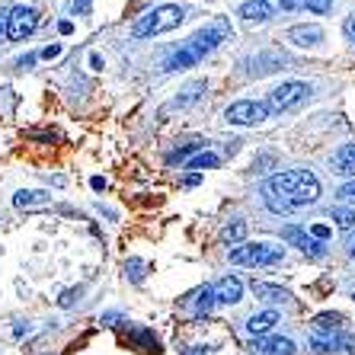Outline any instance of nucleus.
I'll return each mask as SVG.
<instances>
[{
  "label": "nucleus",
  "instance_id": "nucleus-8",
  "mask_svg": "<svg viewBox=\"0 0 355 355\" xmlns=\"http://www.w3.org/2000/svg\"><path fill=\"white\" fill-rule=\"evenodd\" d=\"M282 237L288 240V243H295V247L301 250L304 257H311V259H320L323 253H327V250H323V243H320V240H314V237H311V234H304V231H301V227H297V224H288V227L282 231Z\"/></svg>",
  "mask_w": 355,
  "mask_h": 355
},
{
  "label": "nucleus",
  "instance_id": "nucleus-34",
  "mask_svg": "<svg viewBox=\"0 0 355 355\" xmlns=\"http://www.w3.org/2000/svg\"><path fill=\"white\" fill-rule=\"evenodd\" d=\"M346 253L355 257V231H349V237H346Z\"/></svg>",
  "mask_w": 355,
  "mask_h": 355
},
{
  "label": "nucleus",
  "instance_id": "nucleus-38",
  "mask_svg": "<svg viewBox=\"0 0 355 355\" xmlns=\"http://www.w3.org/2000/svg\"><path fill=\"white\" fill-rule=\"evenodd\" d=\"M0 35H7V17L0 13Z\"/></svg>",
  "mask_w": 355,
  "mask_h": 355
},
{
  "label": "nucleus",
  "instance_id": "nucleus-18",
  "mask_svg": "<svg viewBox=\"0 0 355 355\" xmlns=\"http://www.w3.org/2000/svg\"><path fill=\"white\" fill-rule=\"evenodd\" d=\"M49 192H39V189H29V192H17V196H13V205L17 208H33V205H45V202H49Z\"/></svg>",
  "mask_w": 355,
  "mask_h": 355
},
{
  "label": "nucleus",
  "instance_id": "nucleus-7",
  "mask_svg": "<svg viewBox=\"0 0 355 355\" xmlns=\"http://www.w3.org/2000/svg\"><path fill=\"white\" fill-rule=\"evenodd\" d=\"M224 119L231 125H257L263 119H269V106L266 103H253V99H237V103L227 106Z\"/></svg>",
  "mask_w": 355,
  "mask_h": 355
},
{
  "label": "nucleus",
  "instance_id": "nucleus-17",
  "mask_svg": "<svg viewBox=\"0 0 355 355\" xmlns=\"http://www.w3.org/2000/svg\"><path fill=\"white\" fill-rule=\"evenodd\" d=\"M253 291H257L263 301H269V304H285L288 301V291L279 288V285H266V282H253Z\"/></svg>",
  "mask_w": 355,
  "mask_h": 355
},
{
  "label": "nucleus",
  "instance_id": "nucleus-12",
  "mask_svg": "<svg viewBox=\"0 0 355 355\" xmlns=\"http://www.w3.org/2000/svg\"><path fill=\"white\" fill-rule=\"evenodd\" d=\"M330 166L336 176H355V144H343L330 157Z\"/></svg>",
  "mask_w": 355,
  "mask_h": 355
},
{
  "label": "nucleus",
  "instance_id": "nucleus-20",
  "mask_svg": "<svg viewBox=\"0 0 355 355\" xmlns=\"http://www.w3.org/2000/svg\"><path fill=\"white\" fill-rule=\"evenodd\" d=\"M247 237V221H231L227 227L221 231V240L224 243H240V240Z\"/></svg>",
  "mask_w": 355,
  "mask_h": 355
},
{
  "label": "nucleus",
  "instance_id": "nucleus-23",
  "mask_svg": "<svg viewBox=\"0 0 355 355\" xmlns=\"http://www.w3.org/2000/svg\"><path fill=\"white\" fill-rule=\"evenodd\" d=\"M330 215H333V221H336L339 227H343V231H352V227H355V211H352V208L336 205V208L330 211Z\"/></svg>",
  "mask_w": 355,
  "mask_h": 355
},
{
  "label": "nucleus",
  "instance_id": "nucleus-31",
  "mask_svg": "<svg viewBox=\"0 0 355 355\" xmlns=\"http://www.w3.org/2000/svg\"><path fill=\"white\" fill-rule=\"evenodd\" d=\"M311 234H314V240H327V237H330V227H323V224H314V227H311Z\"/></svg>",
  "mask_w": 355,
  "mask_h": 355
},
{
  "label": "nucleus",
  "instance_id": "nucleus-4",
  "mask_svg": "<svg viewBox=\"0 0 355 355\" xmlns=\"http://www.w3.org/2000/svg\"><path fill=\"white\" fill-rule=\"evenodd\" d=\"M231 263H237V266H275V263H282V247H272V243H247V247L234 250Z\"/></svg>",
  "mask_w": 355,
  "mask_h": 355
},
{
  "label": "nucleus",
  "instance_id": "nucleus-15",
  "mask_svg": "<svg viewBox=\"0 0 355 355\" xmlns=\"http://www.w3.org/2000/svg\"><path fill=\"white\" fill-rule=\"evenodd\" d=\"M279 323V314L275 311H263V314H253L247 320V330L253 333V336H263V333H269Z\"/></svg>",
  "mask_w": 355,
  "mask_h": 355
},
{
  "label": "nucleus",
  "instance_id": "nucleus-27",
  "mask_svg": "<svg viewBox=\"0 0 355 355\" xmlns=\"http://www.w3.org/2000/svg\"><path fill=\"white\" fill-rule=\"evenodd\" d=\"M198 148H202V144H186V148L173 150V154H170V164H176V160H182V157H189L192 150H198Z\"/></svg>",
  "mask_w": 355,
  "mask_h": 355
},
{
  "label": "nucleus",
  "instance_id": "nucleus-2",
  "mask_svg": "<svg viewBox=\"0 0 355 355\" xmlns=\"http://www.w3.org/2000/svg\"><path fill=\"white\" fill-rule=\"evenodd\" d=\"M182 19H186V10L173 7V3H164V7L150 10V13H144V17L135 19L132 35H135V39H148V35L170 33V29H176V26L182 23Z\"/></svg>",
  "mask_w": 355,
  "mask_h": 355
},
{
  "label": "nucleus",
  "instance_id": "nucleus-28",
  "mask_svg": "<svg viewBox=\"0 0 355 355\" xmlns=\"http://www.w3.org/2000/svg\"><path fill=\"white\" fill-rule=\"evenodd\" d=\"M77 297H80V288H67L64 295L58 297V304H61V307H71V304L77 301Z\"/></svg>",
  "mask_w": 355,
  "mask_h": 355
},
{
  "label": "nucleus",
  "instance_id": "nucleus-29",
  "mask_svg": "<svg viewBox=\"0 0 355 355\" xmlns=\"http://www.w3.org/2000/svg\"><path fill=\"white\" fill-rule=\"evenodd\" d=\"M339 198H343V202H355V182H346V186L339 189Z\"/></svg>",
  "mask_w": 355,
  "mask_h": 355
},
{
  "label": "nucleus",
  "instance_id": "nucleus-19",
  "mask_svg": "<svg viewBox=\"0 0 355 355\" xmlns=\"http://www.w3.org/2000/svg\"><path fill=\"white\" fill-rule=\"evenodd\" d=\"M192 64H198V61L192 58L186 49H180V51H173V55L164 61V71H182V67H192Z\"/></svg>",
  "mask_w": 355,
  "mask_h": 355
},
{
  "label": "nucleus",
  "instance_id": "nucleus-6",
  "mask_svg": "<svg viewBox=\"0 0 355 355\" xmlns=\"http://www.w3.org/2000/svg\"><path fill=\"white\" fill-rule=\"evenodd\" d=\"M35 26H39V10H33V7H13L7 13V39L23 42L26 35L35 33Z\"/></svg>",
  "mask_w": 355,
  "mask_h": 355
},
{
  "label": "nucleus",
  "instance_id": "nucleus-25",
  "mask_svg": "<svg viewBox=\"0 0 355 355\" xmlns=\"http://www.w3.org/2000/svg\"><path fill=\"white\" fill-rule=\"evenodd\" d=\"M301 7L314 10V13H327V10H333V0H297Z\"/></svg>",
  "mask_w": 355,
  "mask_h": 355
},
{
  "label": "nucleus",
  "instance_id": "nucleus-33",
  "mask_svg": "<svg viewBox=\"0 0 355 355\" xmlns=\"http://www.w3.org/2000/svg\"><path fill=\"white\" fill-rule=\"evenodd\" d=\"M61 55V45H49V49L42 51V58H58Z\"/></svg>",
  "mask_w": 355,
  "mask_h": 355
},
{
  "label": "nucleus",
  "instance_id": "nucleus-36",
  "mask_svg": "<svg viewBox=\"0 0 355 355\" xmlns=\"http://www.w3.org/2000/svg\"><path fill=\"white\" fill-rule=\"evenodd\" d=\"M93 189L103 192V189H106V180H103V176H93Z\"/></svg>",
  "mask_w": 355,
  "mask_h": 355
},
{
  "label": "nucleus",
  "instance_id": "nucleus-35",
  "mask_svg": "<svg viewBox=\"0 0 355 355\" xmlns=\"http://www.w3.org/2000/svg\"><path fill=\"white\" fill-rule=\"evenodd\" d=\"M33 64H35V55H26V58L17 61V67H33Z\"/></svg>",
  "mask_w": 355,
  "mask_h": 355
},
{
  "label": "nucleus",
  "instance_id": "nucleus-22",
  "mask_svg": "<svg viewBox=\"0 0 355 355\" xmlns=\"http://www.w3.org/2000/svg\"><path fill=\"white\" fill-rule=\"evenodd\" d=\"M202 93H205V83H202V80L189 83V87L182 90V96H176V103H173V106H189V103H196V99L202 96Z\"/></svg>",
  "mask_w": 355,
  "mask_h": 355
},
{
  "label": "nucleus",
  "instance_id": "nucleus-13",
  "mask_svg": "<svg viewBox=\"0 0 355 355\" xmlns=\"http://www.w3.org/2000/svg\"><path fill=\"white\" fill-rule=\"evenodd\" d=\"M288 39L295 42V45H317V42L323 39V29L320 26H291Z\"/></svg>",
  "mask_w": 355,
  "mask_h": 355
},
{
  "label": "nucleus",
  "instance_id": "nucleus-24",
  "mask_svg": "<svg viewBox=\"0 0 355 355\" xmlns=\"http://www.w3.org/2000/svg\"><path fill=\"white\" fill-rule=\"evenodd\" d=\"M215 166H218V157L205 150V154H196V157L186 164V170H196V173H198V170H215Z\"/></svg>",
  "mask_w": 355,
  "mask_h": 355
},
{
  "label": "nucleus",
  "instance_id": "nucleus-39",
  "mask_svg": "<svg viewBox=\"0 0 355 355\" xmlns=\"http://www.w3.org/2000/svg\"><path fill=\"white\" fill-rule=\"evenodd\" d=\"M352 297H355V295H352Z\"/></svg>",
  "mask_w": 355,
  "mask_h": 355
},
{
  "label": "nucleus",
  "instance_id": "nucleus-3",
  "mask_svg": "<svg viewBox=\"0 0 355 355\" xmlns=\"http://www.w3.org/2000/svg\"><path fill=\"white\" fill-rule=\"evenodd\" d=\"M231 33H234V29H231V19L218 17L211 26H205V29H198V33L192 35V39L186 42L182 49L189 51V55H192L196 61H202L205 55H211V51H215L224 39H231Z\"/></svg>",
  "mask_w": 355,
  "mask_h": 355
},
{
  "label": "nucleus",
  "instance_id": "nucleus-21",
  "mask_svg": "<svg viewBox=\"0 0 355 355\" xmlns=\"http://www.w3.org/2000/svg\"><path fill=\"white\" fill-rule=\"evenodd\" d=\"M314 327H317V333H336L339 327H343V317L339 314H320V317H314Z\"/></svg>",
  "mask_w": 355,
  "mask_h": 355
},
{
  "label": "nucleus",
  "instance_id": "nucleus-16",
  "mask_svg": "<svg viewBox=\"0 0 355 355\" xmlns=\"http://www.w3.org/2000/svg\"><path fill=\"white\" fill-rule=\"evenodd\" d=\"M282 61H285L282 55H257V58L250 61L253 67H247V71L250 74H257V77H263V74H272L275 67H282Z\"/></svg>",
  "mask_w": 355,
  "mask_h": 355
},
{
  "label": "nucleus",
  "instance_id": "nucleus-14",
  "mask_svg": "<svg viewBox=\"0 0 355 355\" xmlns=\"http://www.w3.org/2000/svg\"><path fill=\"white\" fill-rule=\"evenodd\" d=\"M311 349L314 352H343V349H349V339H339L333 333H317L311 339Z\"/></svg>",
  "mask_w": 355,
  "mask_h": 355
},
{
  "label": "nucleus",
  "instance_id": "nucleus-32",
  "mask_svg": "<svg viewBox=\"0 0 355 355\" xmlns=\"http://www.w3.org/2000/svg\"><path fill=\"white\" fill-rule=\"evenodd\" d=\"M343 29H346L349 42H352V45H355V17H349V19H346V26H343Z\"/></svg>",
  "mask_w": 355,
  "mask_h": 355
},
{
  "label": "nucleus",
  "instance_id": "nucleus-5",
  "mask_svg": "<svg viewBox=\"0 0 355 355\" xmlns=\"http://www.w3.org/2000/svg\"><path fill=\"white\" fill-rule=\"evenodd\" d=\"M311 96V87L301 80H288L282 83V87H275L272 93H269V103L266 106L275 109V112H285V109H295L297 103H304V99Z\"/></svg>",
  "mask_w": 355,
  "mask_h": 355
},
{
  "label": "nucleus",
  "instance_id": "nucleus-9",
  "mask_svg": "<svg viewBox=\"0 0 355 355\" xmlns=\"http://www.w3.org/2000/svg\"><path fill=\"white\" fill-rule=\"evenodd\" d=\"M211 295H215L218 304H237L240 297H243V282L237 275H224L211 285Z\"/></svg>",
  "mask_w": 355,
  "mask_h": 355
},
{
  "label": "nucleus",
  "instance_id": "nucleus-30",
  "mask_svg": "<svg viewBox=\"0 0 355 355\" xmlns=\"http://www.w3.org/2000/svg\"><path fill=\"white\" fill-rule=\"evenodd\" d=\"M90 3L93 0H74V13L77 17H87V13H90Z\"/></svg>",
  "mask_w": 355,
  "mask_h": 355
},
{
  "label": "nucleus",
  "instance_id": "nucleus-37",
  "mask_svg": "<svg viewBox=\"0 0 355 355\" xmlns=\"http://www.w3.org/2000/svg\"><path fill=\"white\" fill-rule=\"evenodd\" d=\"M119 320V314H116V311H112V314H103V323H109V327H112V323H116Z\"/></svg>",
  "mask_w": 355,
  "mask_h": 355
},
{
  "label": "nucleus",
  "instance_id": "nucleus-1",
  "mask_svg": "<svg viewBox=\"0 0 355 355\" xmlns=\"http://www.w3.org/2000/svg\"><path fill=\"white\" fill-rule=\"evenodd\" d=\"M320 196V182L311 170H285L263 186V202L275 215H288L301 205H311Z\"/></svg>",
  "mask_w": 355,
  "mask_h": 355
},
{
  "label": "nucleus",
  "instance_id": "nucleus-10",
  "mask_svg": "<svg viewBox=\"0 0 355 355\" xmlns=\"http://www.w3.org/2000/svg\"><path fill=\"white\" fill-rule=\"evenodd\" d=\"M279 10V0H243L240 3V17L247 23H266Z\"/></svg>",
  "mask_w": 355,
  "mask_h": 355
},
{
  "label": "nucleus",
  "instance_id": "nucleus-26",
  "mask_svg": "<svg viewBox=\"0 0 355 355\" xmlns=\"http://www.w3.org/2000/svg\"><path fill=\"white\" fill-rule=\"evenodd\" d=\"M211 304H215V295H211V288H205L202 295H198V314H208Z\"/></svg>",
  "mask_w": 355,
  "mask_h": 355
},
{
  "label": "nucleus",
  "instance_id": "nucleus-11",
  "mask_svg": "<svg viewBox=\"0 0 355 355\" xmlns=\"http://www.w3.org/2000/svg\"><path fill=\"white\" fill-rule=\"evenodd\" d=\"M250 349H253V355H295V343L291 339H282V336H269V339H253L250 343Z\"/></svg>",
  "mask_w": 355,
  "mask_h": 355
}]
</instances>
